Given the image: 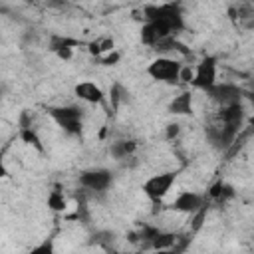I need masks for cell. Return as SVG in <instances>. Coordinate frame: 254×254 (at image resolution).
Returning a JSON list of instances; mask_svg holds the SVG:
<instances>
[{
    "label": "cell",
    "instance_id": "1",
    "mask_svg": "<svg viewBox=\"0 0 254 254\" xmlns=\"http://www.w3.org/2000/svg\"><path fill=\"white\" fill-rule=\"evenodd\" d=\"M145 14V22H151V20H159L163 22L165 26H169V30L173 34L181 32L185 28V16H183V10L179 4L175 2H169V4H161V6H147L143 10Z\"/></svg>",
    "mask_w": 254,
    "mask_h": 254
},
{
    "label": "cell",
    "instance_id": "2",
    "mask_svg": "<svg viewBox=\"0 0 254 254\" xmlns=\"http://www.w3.org/2000/svg\"><path fill=\"white\" fill-rule=\"evenodd\" d=\"M181 71H183V64L167 56H159L147 65V73L155 81L169 83V85H175L181 81Z\"/></svg>",
    "mask_w": 254,
    "mask_h": 254
},
{
    "label": "cell",
    "instance_id": "3",
    "mask_svg": "<svg viewBox=\"0 0 254 254\" xmlns=\"http://www.w3.org/2000/svg\"><path fill=\"white\" fill-rule=\"evenodd\" d=\"M50 117L62 127L67 135H79L83 127V113L75 105H62V107H50Z\"/></svg>",
    "mask_w": 254,
    "mask_h": 254
},
{
    "label": "cell",
    "instance_id": "4",
    "mask_svg": "<svg viewBox=\"0 0 254 254\" xmlns=\"http://www.w3.org/2000/svg\"><path fill=\"white\" fill-rule=\"evenodd\" d=\"M177 183V171H165V173H157L153 177H149L143 185L141 190L145 192V196L153 202H161L169 190L173 189V185Z\"/></svg>",
    "mask_w": 254,
    "mask_h": 254
},
{
    "label": "cell",
    "instance_id": "5",
    "mask_svg": "<svg viewBox=\"0 0 254 254\" xmlns=\"http://www.w3.org/2000/svg\"><path fill=\"white\" fill-rule=\"evenodd\" d=\"M190 83L196 89L208 91L216 83V58H212V56L202 58L196 64V67H194V75H192V81Z\"/></svg>",
    "mask_w": 254,
    "mask_h": 254
},
{
    "label": "cell",
    "instance_id": "6",
    "mask_svg": "<svg viewBox=\"0 0 254 254\" xmlns=\"http://www.w3.org/2000/svg\"><path fill=\"white\" fill-rule=\"evenodd\" d=\"M169 38H173V32L169 30V26H165L163 22L159 20H151V22H145L143 28H141V42L145 46H151V48H159L163 42H167Z\"/></svg>",
    "mask_w": 254,
    "mask_h": 254
},
{
    "label": "cell",
    "instance_id": "7",
    "mask_svg": "<svg viewBox=\"0 0 254 254\" xmlns=\"http://www.w3.org/2000/svg\"><path fill=\"white\" fill-rule=\"evenodd\" d=\"M208 97L214 101V103H218L220 107H224V105H230V103H238V101H242V97H244V91L238 87V85H234V83H214L208 91Z\"/></svg>",
    "mask_w": 254,
    "mask_h": 254
},
{
    "label": "cell",
    "instance_id": "8",
    "mask_svg": "<svg viewBox=\"0 0 254 254\" xmlns=\"http://www.w3.org/2000/svg\"><path fill=\"white\" fill-rule=\"evenodd\" d=\"M111 173L107 169H89V171H83L79 175V185L87 190H93V192H103L111 187Z\"/></svg>",
    "mask_w": 254,
    "mask_h": 254
},
{
    "label": "cell",
    "instance_id": "9",
    "mask_svg": "<svg viewBox=\"0 0 254 254\" xmlns=\"http://www.w3.org/2000/svg\"><path fill=\"white\" fill-rule=\"evenodd\" d=\"M218 123H222L224 127H228L230 131L238 133L242 129V123H244V109H242V103H230V105H224L220 107L218 111Z\"/></svg>",
    "mask_w": 254,
    "mask_h": 254
},
{
    "label": "cell",
    "instance_id": "10",
    "mask_svg": "<svg viewBox=\"0 0 254 254\" xmlns=\"http://www.w3.org/2000/svg\"><path fill=\"white\" fill-rule=\"evenodd\" d=\"M177 212H183V214H194L196 210H200L204 206V198L198 194V192H192V190H183L177 194V198L173 200L171 204Z\"/></svg>",
    "mask_w": 254,
    "mask_h": 254
},
{
    "label": "cell",
    "instance_id": "11",
    "mask_svg": "<svg viewBox=\"0 0 254 254\" xmlns=\"http://www.w3.org/2000/svg\"><path fill=\"white\" fill-rule=\"evenodd\" d=\"M73 93L77 99L85 101V103H91V105H99L105 101V93L103 89L93 83V81H79L75 87H73Z\"/></svg>",
    "mask_w": 254,
    "mask_h": 254
},
{
    "label": "cell",
    "instance_id": "12",
    "mask_svg": "<svg viewBox=\"0 0 254 254\" xmlns=\"http://www.w3.org/2000/svg\"><path fill=\"white\" fill-rule=\"evenodd\" d=\"M169 113L173 115H190L192 113V95L190 91H183L175 95L169 103Z\"/></svg>",
    "mask_w": 254,
    "mask_h": 254
},
{
    "label": "cell",
    "instance_id": "13",
    "mask_svg": "<svg viewBox=\"0 0 254 254\" xmlns=\"http://www.w3.org/2000/svg\"><path fill=\"white\" fill-rule=\"evenodd\" d=\"M79 42L69 40V38H52V52H56L60 58L69 60L71 58V50L77 46Z\"/></svg>",
    "mask_w": 254,
    "mask_h": 254
},
{
    "label": "cell",
    "instance_id": "14",
    "mask_svg": "<svg viewBox=\"0 0 254 254\" xmlns=\"http://www.w3.org/2000/svg\"><path fill=\"white\" fill-rule=\"evenodd\" d=\"M135 147H137L135 141H115V143H111L109 153H111L113 159L121 161V159H127V157L135 151Z\"/></svg>",
    "mask_w": 254,
    "mask_h": 254
},
{
    "label": "cell",
    "instance_id": "15",
    "mask_svg": "<svg viewBox=\"0 0 254 254\" xmlns=\"http://www.w3.org/2000/svg\"><path fill=\"white\" fill-rule=\"evenodd\" d=\"M208 196L214 198V200H226L230 196H234V189L222 181H216L210 189H208Z\"/></svg>",
    "mask_w": 254,
    "mask_h": 254
},
{
    "label": "cell",
    "instance_id": "16",
    "mask_svg": "<svg viewBox=\"0 0 254 254\" xmlns=\"http://www.w3.org/2000/svg\"><path fill=\"white\" fill-rule=\"evenodd\" d=\"M20 139H22L24 143L32 145L34 149H38V151H44V147H42V141H40L38 133L32 129V125H24V127L20 129Z\"/></svg>",
    "mask_w": 254,
    "mask_h": 254
},
{
    "label": "cell",
    "instance_id": "17",
    "mask_svg": "<svg viewBox=\"0 0 254 254\" xmlns=\"http://www.w3.org/2000/svg\"><path fill=\"white\" fill-rule=\"evenodd\" d=\"M177 242V236L175 234H167V232H155L153 236H151V244L155 246V248H171L173 244Z\"/></svg>",
    "mask_w": 254,
    "mask_h": 254
},
{
    "label": "cell",
    "instance_id": "18",
    "mask_svg": "<svg viewBox=\"0 0 254 254\" xmlns=\"http://www.w3.org/2000/svg\"><path fill=\"white\" fill-rule=\"evenodd\" d=\"M48 206L52 210H56V212L65 210V196H64V192L62 190H52L48 194Z\"/></svg>",
    "mask_w": 254,
    "mask_h": 254
},
{
    "label": "cell",
    "instance_id": "19",
    "mask_svg": "<svg viewBox=\"0 0 254 254\" xmlns=\"http://www.w3.org/2000/svg\"><path fill=\"white\" fill-rule=\"evenodd\" d=\"M89 52L95 56H101L103 52H113V38H105V40H97L89 44Z\"/></svg>",
    "mask_w": 254,
    "mask_h": 254
},
{
    "label": "cell",
    "instance_id": "20",
    "mask_svg": "<svg viewBox=\"0 0 254 254\" xmlns=\"http://www.w3.org/2000/svg\"><path fill=\"white\" fill-rule=\"evenodd\" d=\"M204 214H206V206H202L200 210H196L192 216H194V220H192V230L196 232L200 226H202V218H204Z\"/></svg>",
    "mask_w": 254,
    "mask_h": 254
},
{
    "label": "cell",
    "instance_id": "21",
    "mask_svg": "<svg viewBox=\"0 0 254 254\" xmlns=\"http://www.w3.org/2000/svg\"><path fill=\"white\" fill-rule=\"evenodd\" d=\"M179 127H181V125H177V123H169V125H167V137H169V139L177 137V135H179V131H181Z\"/></svg>",
    "mask_w": 254,
    "mask_h": 254
},
{
    "label": "cell",
    "instance_id": "22",
    "mask_svg": "<svg viewBox=\"0 0 254 254\" xmlns=\"http://www.w3.org/2000/svg\"><path fill=\"white\" fill-rule=\"evenodd\" d=\"M119 60V54L117 52H113V54H109V56H105V58H101V62L105 64V65H115V62Z\"/></svg>",
    "mask_w": 254,
    "mask_h": 254
},
{
    "label": "cell",
    "instance_id": "23",
    "mask_svg": "<svg viewBox=\"0 0 254 254\" xmlns=\"http://www.w3.org/2000/svg\"><path fill=\"white\" fill-rule=\"evenodd\" d=\"M244 97L250 101V105H252V109H254V91H246V93H244Z\"/></svg>",
    "mask_w": 254,
    "mask_h": 254
}]
</instances>
